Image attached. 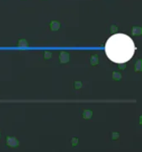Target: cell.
I'll use <instances>...</instances> for the list:
<instances>
[{
    "mask_svg": "<svg viewBox=\"0 0 142 152\" xmlns=\"http://www.w3.org/2000/svg\"><path fill=\"white\" fill-rule=\"evenodd\" d=\"M137 47L129 36L118 33L108 39L105 52L108 58L115 64H125L133 58Z\"/></svg>",
    "mask_w": 142,
    "mask_h": 152,
    "instance_id": "6da1fadb",
    "label": "cell"
}]
</instances>
